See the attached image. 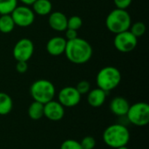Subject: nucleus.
<instances>
[{
	"label": "nucleus",
	"mask_w": 149,
	"mask_h": 149,
	"mask_svg": "<svg viewBox=\"0 0 149 149\" xmlns=\"http://www.w3.org/2000/svg\"><path fill=\"white\" fill-rule=\"evenodd\" d=\"M93 47L88 41L77 38L66 42L65 54L67 59L75 65L86 64L93 56Z\"/></svg>",
	"instance_id": "obj_1"
},
{
	"label": "nucleus",
	"mask_w": 149,
	"mask_h": 149,
	"mask_svg": "<svg viewBox=\"0 0 149 149\" xmlns=\"http://www.w3.org/2000/svg\"><path fill=\"white\" fill-rule=\"evenodd\" d=\"M102 139L107 147L115 149L127 146L130 141V132L122 124H112L104 130Z\"/></svg>",
	"instance_id": "obj_2"
},
{
	"label": "nucleus",
	"mask_w": 149,
	"mask_h": 149,
	"mask_svg": "<svg viewBox=\"0 0 149 149\" xmlns=\"http://www.w3.org/2000/svg\"><path fill=\"white\" fill-rule=\"evenodd\" d=\"M132 24V18L127 10L115 8L106 18V26L109 31L118 34L128 31Z\"/></svg>",
	"instance_id": "obj_3"
},
{
	"label": "nucleus",
	"mask_w": 149,
	"mask_h": 149,
	"mask_svg": "<svg viewBox=\"0 0 149 149\" xmlns=\"http://www.w3.org/2000/svg\"><path fill=\"white\" fill-rule=\"evenodd\" d=\"M121 82V73L114 66H105L99 71L96 76L97 86L108 93L115 89Z\"/></svg>",
	"instance_id": "obj_4"
},
{
	"label": "nucleus",
	"mask_w": 149,
	"mask_h": 149,
	"mask_svg": "<svg viewBox=\"0 0 149 149\" xmlns=\"http://www.w3.org/2000/svg\"><path fill=\"white\" fill-rule=\"evenodd\" d=\"M30 94L34 101L45 104L54 99L56 88L48 79H38L31 85Z\"/></svg>",
	"instance_id": "obj_5"
},
{
	"label": "nucleus",
	"mask_w": 149,
	"mask_h": 149,
	"mask_svg": "<svg viewBox=\"0 0 149 149\" xmlns=\"http://www.w3.org/2000/svg\"><path fill=\"white\" fill-rule=\"evenodd\" d=\"M126 116L128 121L134 126H147L149 123V105L146 102H137L130 105Z\"/></svg>",
	"instance_id": "obj_6"
},
{
	"label": "nucleus",
	"mask_w": 149,
	"mask_h": 149,
	"mask_svg": "<svg viewBox=\"0 0 149 149\" xmlns=\"http://www.w3.org/2000/svg\"><path fill=\"white\" fill-rule=\"evenodd\" d=\"M137 44L138 38L134 35H133L129 30L115 34L113 39L114 47L117 49V51L123 53L133 52L136 48Z\"/></svg>",
	"instance_id": "obj_7"
},
{
	"label": "nucleus",
	"mask_w": 149,
	"mask_h": 149,
	"mask_svg": "<svg viewBox=\"0 0 149 149\" xmlns=\"http://www.w3.org/2000/svg\"><path fill=\"white\" fill-rule=\"evenodd\" d=\"M10 16L15 23V25L23 28L31 25L35 20V13L32 9L27 5L17 6L10 13Z\"/></svg>",
	"instance_id": "obj_8"
},
{
	"label": "nucleus",
	"mask_w": 149,
	"mask_h": 149,
	"mask_svg": "<svg viewBox=\"0 0 149 149\" xmlns=\"http://www.w3.org/2000/svg\"><path fill=\"white\" fill-rule=\"evenodd\" d=\"M34 52V44L27 38L19 39L14 45L12 50V55L16 61L28 62L31 58Z\"/></svg>",
	"instance_id": "obj_9"
},
{
	"label": "nucleus",
	"mask_w": 149,
	"mask_h": 149,
	"mask_svg": "<svg viewBox=\"0 0 149 149\" xmlns=\"http://www.w3.org/2000/svg\"><path fill=\"white\" fill-rule=\"evenodd\" d=\"M81 95L73 86L63 87L58 94V101L65 107H73L79 104Z\"/></svg>",
	"instance_id": "obj_10"
},
{
	"label": "nucleus",
	"mask_w": 149,
	"mask_h": 149,
	"mask_svg": "<svg viewBox=\"0 0 149 149\" xmlns=\"http://www.w3.org/2000/svg\"><path fill=\"white\" fill-rule=\"evenodd\" d=\"M65 107L58 100H51L44 104V116L52 121H59L65 116Z\"/></svg>",
	"instance_id": "obj_11"
},
{
	"label": "nucleus",
	"mask_w": 149,
	"mask_h": 149,
	"mask_svg": "<svg viewBox=\"0 0 149 149\" xmlns=\"http://www.w3.org/2000/svg\"><path fill=\"white\" fill-rule=\"evenodd\" d=\"M66 39L64 37L57 36L50 38L46 43L47 52L54 57L60 56L65 52L66 46Z\"/></svg>",
	"instance_id": "obj_12"
},
{
	"label": "nucleus",
	"mask_w": 149,
	"mask_h": 149,
	"mask_svg": "<svg viewBox=\"0 0 149 149\" xmlns=\"http://www.w3.org/2000/svg\"><path fill=\"white\" fill-rule=\"evenodd\" d=\"M48 24L56 31L62 32L67 29V17L61 11H53L49 14Z\"/></svg>",
	"instance_id": "obj_13"
},
{
	"label": "nucleus",
	"mask_w": 149,
	"mask_h": 149,
	"mask_svg": "<svg viewBox=\"0 0 149 149\" xmlns=\"http://www.w3.org/2000/svg\"><path fill=\"white\" fill-rule=\"evenodd\" d=\"M129 107L130 104L128 100L124 97H120V96L113 98L109 105V108L112 113L119 117L126 116L129 109Z\"/></svg>",
	"instance_id": "obj_14"
},
{
	"label": "nucleus",
	"mask_w": 149,
	"mask_h": 149,
	"mask_svg": "<svg viewBox=\"0 0 149 149\" xmlns=\"http://www.w3.org/2000/svg\"><path fill=\"white\" fill-rule=\"evenodd\" d=\"M107 93L103 91L102 89L97 87L93 90H90L87 93V102L88 104L94 107H100L104 105L107 100Z\"/></svg>",
	"instance_id": "obj_15"
},
{
	"label": "nucleus",
	"mask_w": 149,
	"mask_h": 149,
	"mask_svg": "<svg viewBox=\"0 0 149 149\" xmlns=\"http://www.w3.org/2000/svg\"><path fill=\"white\" fill-rule=\"evenodd\" d=\"M31 6L35 15L41 17L49 15L52 10V3L50 0H36Z\"/></svg>",
	"instance_id": "obj_16"
},
{
	"label": "nucleus",
	"mask_w": 149,
	"mask_h": 149,
	"mask_svg": "<svg viewBox=\"0 0 149 149\" xmlns=\"http://www.w3.org/2000/svg\"><path fill=\"white\" fill-rule=\"evenodd\" d=\"M28 116L33 120H38L44 117V104L33 101L28 107Z\"/></svg>",
	"instance_id": "obj_17"
},
{
	"label": "nucleus",
	"mask_w": 149,
	"mask_h": 149,
	"mask_svg": "<svg viewBox=\"0 0 149 149\" xmlns=\"http://www.w3.org/2000/svg\"><path fill=\"white\" fill-rule=\"evenodd\" d=\"M13 108L11 97L3 92H0V115H7Z\"/></svg>",
	"instance_id": "obj_18"
},
{
	"label": "nucleus",
	"mask_w": 149,
	"mask_h": 149,
	"mask_svg": "<svg viewBox=\"0 0 149 149\" xmlns=\"http://www.w3.org/2000/svg\"><path fill=\"white\" fill-rule=\"evenodd\" d=\"M15 23L10 16L8 15H0V32L2 33H10L15 28Z\"/></svg>",
	"instance_id": "obj_19"
},
{
	"label": "nucleus",
	"mask_w": 149,
	"mask_h": 149,
	"mask_svg": "<svg viewBox=\"0 0 149 149\" xmlns=\"http://www.w3.org/2000/svg\"><path fill=\"white\" fill-rule=\"evenodd\" d=\"M17 6V0H0V15L10 14Z\"/></svg>",
	"instance_id": "obj_20"
},
{
	"label": "nucleus",
	"mask_w": 149,
	"mask_h": 149,
	"mask_svg": "<svg viewBox=\"0 0 149 149\" xmlns=\"http://www.w3.org/2000/svg\"><path fill=\"white\" fill-rule=\"evenodd\" d=\"M129 29H130L129 31L132 32V34L134 35L137 38L140 37H142L145 34L146 30H147L145 24L142 22H136V23L131 24Z\"/></svg>",
	"instance_id": "obj_21"
},
{
	"label": "nucleus",
	"mask_w": 149,
	"mask_h": 149,
	"mask_svg": "<svg viewBox=\"0 0 149 149\" xmlns=\"http://www.w3.org/2000/svg\"><path fill=\"white\" fill-rule=\"evenodd\" d=\"M83 24L82 18L79 16L74 15L67 18V28L68 29H72L75 31H78L81 28Z\"/></svg>",
	"instance_id": "obj_22"
},
{
	"label": "nucleus",
	"mask_w": 149,
	"mask_h": 149,
	"mask_svg": "<svg viewBox=\"0 0 149 149\" xmlns=\"http://www.w3.org/2000/svg\"><path fill=\"white\" fill-rule=\"evenodd\" d=\"M60 149H83L80 142L76 141V140H72V139H68L64 141L61 143Z\"/></svg>",
	"instance_id": "obj_23"
},
{
	"label": "nucleus",
	"mask_w": 149,
	"mask_h": 149,
	"mask_svg": "<svg viewBox=\"0 0 149 149\" xmlns=\"http://www.w3.org/2000/svg\"><path fill=\"white\" fill-rule=\"evenodd\" d=\"M80 145L83 149H94L96 147V140L93 136L88 135L81 140Z\"/></svg>",
	"instance_id": "obj_24"
},
{
	"label": "nucleus",
	"mask_w": 149,
	"mask_h": 149,
	"mask_svg": "<svg viewBox=\"0 0 149 149\" xmlns=\"http://www.w3.org/2000/svg\"><path fill=\"white\" fill-rule=\"evenodd\" d=\"M75 88L82 96V95L87 94L89 93V91L91 90V85L87 80H81L77 84Z\"/></svg>",
	"instance_id": "obj_25"
},
{
	"label": "nucleus",
	"mask_w": 149,
	"mask_h": 149,
	"mask_svg": "<svg viewBox=\"0 0 149 149\" xmlns=\"http://www.w3.org/2000/svg\"><path fill=\"white\" fill-rule=\"evenodd\" d=\"M133 0H113L114 5L118 9L127 10L132 3Z\"/></svg>",
	"instance_id": "obj_26"
},
{
	"label": "nucleus",
	"mask_w": 149,
	"mask_h": 149,
	"mask_svg": "<svg viewBox=\"0 0 149 149\" xmlns=\"http://www.w3.org/2000/svg\"><path fill=\"white\" fill-rule=\"evenodd\" d=\"M16 70L19 73H25L28 70V63L25 61H17Z\"/></svg>",
	"instance_id": "obj_27"
},
{
	"label": "nucleus",
	"mask_w": 149,
	"mask_h": 149,
	"mask_svg": "<svg viewBox=\"0 0 149 149\" xmlns=\"http://www.w3.org/2000/svg\"><path fill=\"white\" fill-rule=\"evenodd\" d=\"M65 38L66 39V41L68 40H72V39H75L78 38V31H75V30H72V29H66L65 31Z\"/></svg>",
	"instance_id": "obj_28"
},
{
	"label": "nucleus",
	"mask_w": 149,
	"mask_h": 149,
	"mask_svg": "<svg viewBox=\"0 0 149 149\" xmlns=\"http://www.w3.org/2000/svg\"><path fill=\"white\" fill-rule=\"evenodd\" d=\"M17 1H20L22 3H24V5H27V6H30L36 0H17Z\"/></svg>",
	"instance_id": "obj_29"
},
{
	"label": "nucleus",
	"mask_w": 149,
	"mask_h": 149,
	"mask_svg": "<svg viewBox=\"0 0 149 149\" xmlns=\"http://www.w3.org/2000/svg\"><path fill=\"white\" fill-rule=\"evenodd\" d=\"M115 149H129L127 146H123V147H120V148H117Z\"/></svg>",
	"instance_id": "obj_30"
}]
</instances>
